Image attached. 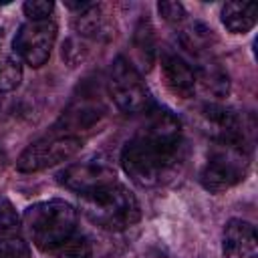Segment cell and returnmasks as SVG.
<instances>
[{"mask_svg": "<svg viewBox=\"0 0 258 258\" xmlns=\"http://www.w3.org/2000/svg\"><path fill=\"white\" fill-rule=\"evenodd\" d=\"M256 230L250 222L232 218L224 226L222 234V254L224 258H256Z\"/></svg>", "mask_w": 258, "mask_h": 258, "instance_id": "12", "label": "cell"}, {"mask_svg": "<svg viewBox=\"0 0 258 258\" xmlns=\"http://www.w3.org/2000/svg\"><path fill=\"white\" fill-rule=\"evenodd\" d=\"M56 258H93V244L85 234L75 232L60 246L52 250Z\"/></svg>", "mask_w": 258, "mask_h": 258, "instance_id": "17", "label": "cell"}, {"mask_svg": "<svg viewBox=\"0 0 258 258\" xmlns=\"http://www.w3.org/2000/svg\"><path fill=\"white\" fill-rule=\"evenodd\" d=\"M196 81H200L204 85L206 91H210L216 97H226L230 91V77L226 73V69L220 64V60L214 58L212 52L200 54L196 56Z\"/></svg>", "mask_w": 258, "mask_h": 258, "instance_id": "13", "label": "cell"}, {"mask_svg": "<svg viewBox=\"0 0 258 258\" xmlns=\"http://www.w3.org/2000/svg\"><path fill=\"white\" fill-rule=\"evenodd\" d=\"M157 10L171 24H183L185 22V16H187L183 4H179V2H159L157 4Z\"/></svg>", "mask_w": 258, "mask_h": 258, "instance_id": "19", "label": "cell"}, {"mask_svg": "<svg viewBox=\"0 0 258 258\" xmlns=\"http://www.w3.org/2000/svg\"><path fill=\"white\" fill-rule=\"evenodd\" d=\"M185 157L179 119L165 107H151L145 121L121 151V165L129 179L141 187L169 181Z\"/></svg>", "mask_w": 258, "mask_h": 258, "instance_id": "1", "label": "cell"}, {"mask_svg": "<svg viewBox=\"0 0 258 258\" xmlns=\"http://www.w3.org/2000/svg\"><path fill=\"white\" fill-rule=\"evenodd\" d=\"M149 258H165V256H161V252H157L155 256H149Z\"/></svg>", "mask_w": 258, "mask_h": 258, "instance_id": "21", "label": "cell"}, {"mask_svg": "<svg viewBox=\"0 0 258 258\" xmlns=\"http://www.w3.org/2000/svg\"><path fill=\"white\" fill-rule=\"evenodd\" d=\"M22 60L18 58L6 30H0V93L14 91L22 81Z\"/></svg>", "mask_w": 258, "mask_h": 258, "instance_id": "14", "label": "cell"}, {"mask_svg": "<svg viewBox=\"0 0 258 258\" xmlns=\"http://www.w3.org/2000/svg\"><path fill=\"white\" fill-rule=\"evenodd\" d=\"M0 258H30L28 242L20 232V220L6 198H0Z\"/></svg>", "mask_w": 258, "mask_h": 258, "instance_id": "10", "label": "cell"}, {"mask_svg": "<svg viewBox=\"0 0 258 258\" xmlns=\"http://www.w3.org/2000/svg\"><path fill=\"white\" fill-rule=\"evenodd\" d=\"M83 147V139L77 135H50L30 143L16 159V169L24 173L42 171L56 163H62L77 155Z\"/></svg>", "mask_w": 258, "mask_h": 258, "instance_id": "6", "label": "cell"}, {"mask_svg": "<svg viewBox=\"0 0 258 258\" xmlns=\"http://www.w3.org/2000/svg\"><path fill=\"white\" fill-rule=\"evenodd\" d=\"M250 171V153L246 145L214 143L200 171V183L210 194H222L246 179Z\"/></svg>", "mask_w": 258, "mask_h": 258, "instance_id": "4", "label": "cell"}, {"mask_svg": "<svg viewBox=\"0 0 258 258\" xmlns=\"http://www.w3.org/2000/svg\"><path fill=\"white\" fill-rule=\"evenodd\" d=\"M22 10L28 16V20H50L54 4L46 0H28L22 4Z\"/></svg>", "mask_w": 258, "mask_h": 258, "instance_id": "18", "label": "cell"}, {"mask_svg": "<svg viewBox=\"0 0 258 258\" xmlns=\"http://www.w3.org/2000/svg\"><path fill=\"white\" fill-rule=\"evenodd\" d=\"M4 161H6V155H4V151L0 149V171H2V167H4Z\"/></svg>", "mask_w": 258, "mask_h": 258, "instance_id": "20", "label": "cell"}, {"mask_svg": "<svg viewBox=\"0 0 258 258\" xmlns=\"http://www.w3.org/2000/svg\"><path fill=\"white\" fill-rule=\"evenodd\" d=\"M200 127L204 133L212 137L214 143L246 145V133H244L242 119L236 115V111L224 105L206 103L200 109Z\"/></svg>", "mask_w": 258, "mask_h": 258, "instance_id": "9", "label": "cell"}, {"mask_svg": "<svg viewBox=\"0 0 258 258\" xmlns=\"http://www.w3.org/2000/svg\"><path fill=\"white\" fill-rule=\"evenodd\" d=\"M161 71L169 91L181 99H191L196 93V73L191 64L175 50L165 48L161 52Z\"/></svg>", "mask_w": 258, "mask_h": 258, "instance_id": "11", "label": "cell"}, {"mask_svg": "<svg viewBox=\"0 0 258 258\" xmlns=\"http://www.w3.org/2000/svg\"><path fill=\"white\" fill-rule=\"evenodd\" d=\"M131 44H133V54H135L137 64L141 69L149 71L155 60V32H153L149 18H141L137 22ZM137 64H135V69H137Z\"/></svg>", "mask_w": 258, "mask_h": 258, "instance_id": "16", "label": "cell"}, {"mask_svg": "<svg viewBox=\"0 0 258 258\" xmlns=\"http://www.w3.org/2000/svg\"><path fill=\"white\" fill-rule=\"evenodd\" d=\"M107 85L111 99L123 113H147L153 107V99L143 77L125 56H117L113 60Z\"/></svg>", "mask_w": 258, "mask_h": 258, "instance_id": "5", "label": "cell"}, {"mask_svg": "<svg viewBox=\"0 0 258 258\" xmlns=\"http://www.w3.org/2000/svg\"><path fill=\"white\" fill-rule=\"evenodd\" d=\"M81 210L91 224L107 232H123L141 220V206L135 194L119 181L81 196Z\"/></svg>", "mask_w": 258, "mask_h": 258, "instance_id": "2", "label": "cell"}, {"mask_svg": "<svg viewBox=\"0 0 258 258\" xmlns=\"http://www.w3.org/2000/svg\"><path fill=\"white\" fill-rule=\"evenodd\" d=\"M58 181L67 189L77 191L79 196H87V194H93L109 183H115L117 173H115L113 165L107 163L105 159L91 157V159H85V161L64 167L58 173Z\"/></svg>", "mask_w": 258, "mask_h": 258, "instance_id": "8", "label": "cell"}, {"mask_svg": "<svg viewBox=\"0 0 258 258\" xmlns=\"http://www.w3.org/2000/svg\"><path fill=\"white\" fill-rule=\"evenodd\" d=\"M22 226L32 244L52 252L77 232V210L64 200H46L24 210Z\"/></svg>", "mask_w": 258, "mask_h": 258, "instance_id": "3", "label": "cell"}, {"mask_svg": "<svg viewBox=\"0 0 258 258\" xmlns=\"http://www.w3.org/2000/svg\"><path fill=\"white\" fill-rule=\"evenodd\" d=\"M54 40L56 24L52 20H26L14 34L12 46L20 60L38 69L48 60Z\"/></svg>", "mask_w": 258, "mask_h": 258, "instance_id": "7", "label": "cell"}, {"mask_svg": "<svg viewBox=\"0 0 258 258\" xmlns=\"http://www.w3.org/2000/svg\"><path fill=\"white\" fill-rule=\"evenodd\" d=\"M220 16H222V24L230 32L244 34L254 28L258 8H256V4H250V2H226L222 6Z\"/></svg>", "mask_w": 258, "mask_h": 258, "instance_id": "15", "label": "cell"}]
</instances>
